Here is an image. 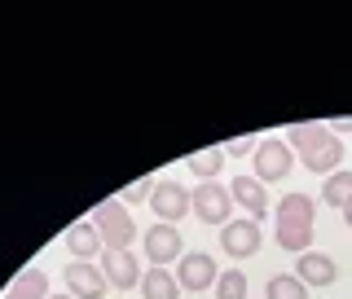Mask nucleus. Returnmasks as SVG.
Listing matches in <instances>:
<instances>
[{
    "label": "nucleus",
    "instance_id": "obj_1",
    "mask_svg": "<svg viewBox=\"0 0 352 299\" xmlns=\"http://www.w3.org/2000/svg\"><path fill=\"white\" fill-rule=\"evenodd\" d=\"M286 146L304 159L308 172H326L330 176L339 163H344V141H339L326 124H295L286 132Z\"/></svg>",
    "mask_w": 352,
    "mask_h": 299
},
{
    "label": "nucleus",
    "instance_id": "obj_2",
    "mask_svg": "<svg viewBox=\"0 0 352 299\" xmlns=\"http://www.w3.org/2000/svg\"><path fill=\"white\" fill-rule=\"evenodd\" d=\"M313 220H317V203L308 194H286L278 203V247L304 256L313 242Z\"/></svg>",
    "mask_w": 352,
    "mask_h": 299
},
{
    "label": "nucleus",
    "instance_id": "obj_3",
    "mask_svg": "<svg viewBox=\"0 0 352 299\" xmlns=\"http://www.w3.org/2000/svg\"><path fill=\"white\" fill-rule=\"evenodd\" d=\"M93 229L97 238H102V251H128V242H137V220L128 216V207L119 203V198H106V203L93 207Z\"/></svg>",
    "mask_w": 352,
    "mask_h": 299
},
{
    "label": "nucleus",
    "instance_id": "obj_4",
    "mask_svg": "<svg viewBox=\"0 0 352 299\" xmlns=\"http://www.w3.org/2000/svg\"><path fill=\"white\" fill-rule=\"evenodd\" d=\"M251 159H256V181L260 185H278L282 176H291V168H295V150L286 146L282 137H264Z\"/></svg>",
    "mask_w": 352,
    "mask_h": 299
},
{
    "label": "nucleus",
    "instance_id": "obj_5",
    "mask_svg": "<svg viewBox=\"0 0 352 299\" xmlns=\"http://www.w3.org/2000/svg\"><path fill=\"white\" fill-rule=\"evenodd\" d=\"M190 212L203 220V225H229V212H234V198H229V185L220 181H203L198 190L190 194Z\"/></svg>",
    "mask_w": 352,
    "mask_h": 299
},
{
    "label": "nucleus",
    "instance_id": "obj_6",
    "mask_svg": "<svg viewBox=\"0 0 352 299\" xmlns=\"http://www.w3.org/2000/svg\"><path fill=\"white\" fill-rule=\"evenodd\" d=\"M216 278H220V269L207 251H190V256H181V264H176L181 291H207V286H216Z\"/></svg>",
    "mask_w": 352,
    "mask_h": 299
},
{
    "label": "nucleus",
    "instance_id": "obj_7",
    "mask_svg": "<svg viewBox=\"0 0 352 299\" xmlns=\"http://www.w3.org/2000/svg\"><path fill=\"white\" fill-rule=\"evenodd\" d=\"M106 278H102V269L97 264H88V260H66V295H75V299H102L106 295Z\"/></svg>",
    "mask_w": 352,
    "mask_h": 299
},
{
    "label": "nucleus",
    "instance_id": "obj_8",
    "mask_svg": "<svg viewBox=\"0 0 352 299\" xmlns=\"http://www.w3.org/2000/svg\"><path fill=\"white\" fill-rule=\"evenodd\" d=\"M150 207L159 216V225H176V220L190 212V190H181L176 181H159L150 194Z\"/></svg>",
    "mask_w": 352,
    "mask_h": 299
},
{
    "label": "nucleus",
    "instance_id": "obj_9",
    "mask_svg": "<svg viewBox=\"0 0 352 299\" xmlns=\"http://www.w3.org/2000/svg\"><path fill=\"white\" fill-rule=\"evenodd\" d=\"M181 242L185 238H181V229H176V225H150L141 247H146V256H150L154 269H163V264H172L176 256H181Z\"/></svg>",
    "mask_w": 352,
    "mask_h": 299
},
{
    "label": "nucleus",
    "instance_id": "obj_10",
    "mask_svg": "<svg viewBox=\"0 0 352 299\" xmlns=\"http://www.w3.org/2000/svg\"><path fill=\"white\" fill-rule=\"evenodd\" d=\"M102 278L115 286V291H132V286L141 282V264L132 251H102Z\"/></svg>",
    "mask_w": 352,
    "mask_h": 299
},
{
    "label": "nucleus",
    "instance_id": "obj_11",
    "mask_svg": "<svg viewBox=\"0 0 352 299\" xmlns=\"http://www.w3.org/2000/svg\"><path fill=\"white\" fill-rule=\"evenodd\" d=\"M229 198H234V207H247V220H264V212H269V194H264V185L256 181V176H234L229 181Z\"/></svg>",
    "mask_w": 352,
    "mask_h": 299
},
{
    "label": "nucleus",
    "instance_id": "obj_12",
    "mask_svg": "<svg viewBox=\"0 0 352 299\" xmlns=\"http://www.w3.org/2000/svg\"><path fill=\"white\" fill-rule=\"evenodd\" d=\"M220 242H225V251L234 260H247L260 251V225L256 220H229L225 229H220Z\"/></svg>",
    "mask_w": 352,
    "mask_h": 299
},
{
    "label": "nucleus",
    "instance_id": "obj_13",
    "mask_svg": "<svg viewBox=\"0 0 352 299\" xmlns=\"http://www.w3.org/2000/svg\"><path fill=\"white\" fill-rule=\"evenodd\" d=\"M295 278H300L304 286H330L339 278V269H335L330 256H322V251H304L300 264H295Z\"/></svg>",
    "mask_w": 352,
    "mask_h": 299
},
{
    "label": "nucleus",
    "instance_id": "obj_14",
    "mask_svg": "<svg viewBox=\"0 0 352 299\" xmlns=\"http://www.w3.org/2000/svg\"><path fill=\"white\" fill-rule=\"evenodd\" d=\"M66 247H71V260H93L102 251V238H97L93 220H80V225L66 229Z\"/></svg>",
    "mask_w": 352,
    "mask_h": 299
},
{
    "label": "nucleus",
    "instance_id": "obj_15",
    "mask_svg": "<svg viewBox=\"0 0 352 299\" xmlns=\"http://www.w3.org/2000/svg\"><path fill=\"white\" fill-rule=\"evenodd\" d=\"M141 299H181V282L168 269H150L141 273Z\"/></svg>",
    "mask_w": 352,
    "mask_h": 299
},
{
    "label": "nucleus",
    "instance_id": "obj_16",
    "mask_svg": "<svg viewBox=\"0 0 352 299\" xmlns=\"http://www.w3.org/2000/svg\"><path fill=\"white\" fill-rule=\"evenodd\" d=\"M5 299H49V278L40 269H22L14 286L5 291Z\"/></svg>",
    "mask_w": 352,
    "mask_h": 299
},
{
    "label": "nucleus",
    "instance_id": "obj_17",
    "mask_svg": "<svg viewBox=\"0 0 352 299\" xmlns=\"http://www.w3.org/2000/svg\"><path fill=\"white\" fill-rule=\"evenodd\" d=\"M185 168L198 172L203 181H216L220 168H225V146H212V150H194L190 159H185Z\"/></svg>",
    "mask_w": 352,
    "mask_h": 299
},
{
    "label": "nucleus",
    "instance_id": "obj_18",
    "mask_svg": "<svg viewBox=\"0 0 352 299\" xmlns=\"http://www.w3.org/2000/svg\"><path fill=\"white\" fill-rule=\"evenodd\" d=\"M322 198H326L330 207H339V212H344L348 198H352V172H330L326 185H322Z\"/></svg>",
    "mask_w": 352,
    "mask_h": 299
},
{
    "label": "nucleus",
    "instance_id": "obj_19",
    "mask_svg": "<svg viewBox=\"0 0 352 299\" xmlns=\"http://www.w3.org/2000/svg\"><path fill=\"white\" fill-rule=\"evenodd\" d=\"M264 295L269 299H308V286L295 278V273H278V278H269Z\"/></svg>",
    "mask_w": 352,
    "mask_h": 299
},
{
    "label": "nucleus",
    "instance_id": "obj_20",
    "mask_svg": "<svg viewBox=\"0 0 352 299\" xmlns=\"http://www.w3.org/2000/svg\"><path fill=\"white\" fill-rule=\"evenodd\" d=\"M216 299H247V278H242L238 269L220 273L216 278Z\"/></svg>",
    "mask_w": 352,
    "mask_h": 299
},
{
    "label": "nucleus",
    "instance_id": "obj_21",
    "mask_svg": "<svg viewBox=\"0 0 352 299\" xmlns=\"http://www.w3.org/2000/svg\"><path fill=\"white\" fill-rule=\"evenodd\" d=\"M154 185H159L154 176H137V181H132L128 190H124V198H150V194H154Z\"/></svg>",
    "mask_w": 352,
    "mask_h": 299
},
{
    "label": "nucleus",
    "instance_id": "obj_22",
    "mask_svg": "<svg viewBox=\"0 0 352 299\" xmlns=\"http://www.w3.org/2000/svg\"><path fill=\"white\" fill-rule=\"evenodd\" d=\"M256 146H260L256 137H234V141L225 146V159H229V154H256Z\"/></svg>",
    "mask_w": 352,
    "mask_h": 299
},
{
    "label": "nucleus",
    "instance_id": "obj_23",
    "mask_svg": "<svg viewBox=\"0 0 352 299\" xmlns=\"http://www.w3.org/2000/svg\"><path fill=\"white\" fill-rule=\"evenodd\" d=\"M330 132H352V115H344V119H335V124H326Z\"/></svg>",
    "mask_w": 352,
    "mask_h": 299
},
{
    "label": "nucleus",
    "instance_id": "obj_24",
    "mask_svg": "<svg viewBox=\"0 0 352 299\" xmlns=\"http://www.w3.org/2000/svg\"><path fill=\"white\" fill-rule=\"evenodd\" d=\"M344 225L352 229V198H348V207H344Z\"/></svg>",
    "mask_w": 352,
    "mask_h": 299
},
{
    "label": "nucleus",
    "instance_id": "obj_25",
    "mask_svg": "<svg viewBox=\"0 0 352 299\" xmlns=\"http://www.w3.org/2000/svg\"><path fill=\"white\" fill-rule=\"evenodd\" d=\"M49 299H75V295H49Z\"/></svg>",
    "mask_w": 352,
    "mask_h": 299
}]
</instances>
